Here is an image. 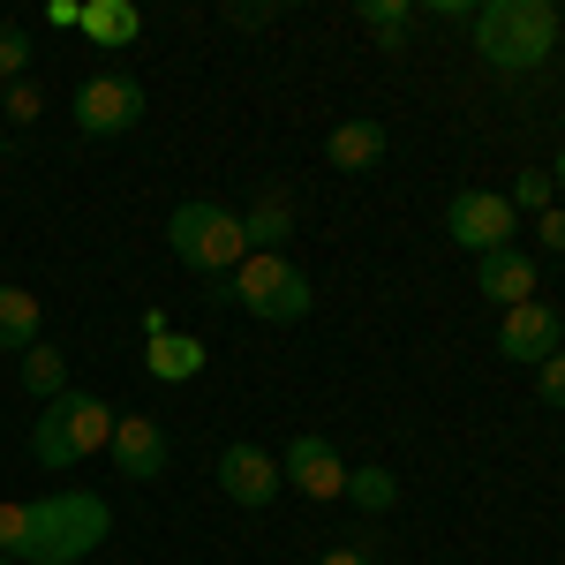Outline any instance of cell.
<instances>
[{"label":"cell","instance_id":"cell-1","mask_svg":"<svg viewBox=\"0 0 565 565\" xmlns=\"http://www.w3.org/2000/svg\"><path fill=\"white\" fill-rule=\"evenodd\" d=\"M114 535V505L98 490H45V498H23L15 505V535L0 558L15 565H84L98 543Z\"/></svg>","mask_w":565,"mask_h":565},{"label":"cell","instance_id":"cell-2","mask_svg":"<svg viewBox=\"0 0 565 565\" xmlns=\"http://www.w3.org/2000/svg\"><path fill=\"white\" fill-rule=\"evenodd\" d=\"M565 15L551 0H482L476 8V53L498 68V76H527L551 61Z\"/></svg>","mask_w":565,"mask_h":565},{"label":"cell","instance_id":"cell-3","mask_svg":"<svg viewBox=\"0 0 565 565\" xmlns=\"http://www.w3.org/2000/svg\"><path fill=\"white\" fill-rule=\"evenodd\" d=\"M114 407L98 399V392H61V399H45L39 423H31V460H39L45 476H68V468H84L90 452H106V437H114Z\"/></svg>","mask_w":565,"mask_h":565},{"label":"cell","instance_id":"cell-4","mask_svg":"<svg viewBox=\"0 0 565 565\" xmlns=\"http://www.w3.org/2000/svg\"><path fill=\"white\" fill-rule=\"evenodd\" d=\"M218 302L249 309L257 324H302L317 295H309V271L287 249H249L234 264V279H218Z\"/></svg>","mask_w":565,"mask_h":565},{"label":"cell","instance_id":"cell-5","mask_svg":"<svg viewBox=\"0 0 565 565\" xmlns=\"http://www.w3.org/2000/svg\"><path fill=\"white\" fill-rule=\"evenodd\" d=\"M167 242H174V257L189 264V271H204V279H234V264L249 257V242H242V212H226V204H212V196L174 204Z\"/></svg>","mask_w":565,"mask_h":565},{"label":"cell","instance_id":"cell-6","mask_svg":"<svg viewBox=\"0 0 565 565\" xmlns=\"http://www.w3.org/2000/svg\"><path fill=\"white\" fill-rule=\"evenodd\" d=\"M68 121H76L84 136H129L136 121H143V84H136V76H121V68H98V76H84V84H76Z\"/></svg>","mask_w":565,"mask_h":565},{"label":"cell","instance_id":"cell-7","mask_svg":"<svg viewBox=\"0 0 565 565\" xmlns=\"http://www.w3.org/2000/svg\"><path fill=\"white\" fill-rule=\"evenodd\" d=\"M445 234H452L468 257H498V249H513L521 212H513L498 189H460V196L445 204Z\"/></svg>","mask_w":565,"mask_h":565},{"label":"cell","instance_id":"cell-8","mask_svg":"<svg viewBox=\"0 0 565 565\" xmlns=\"http://www.w3.org/2000/svg\"><path fill=\"white\" fill-rule=\"evenodd\" d=\"M106 460L121 468V482H159V476H167V460H174L167 423H159V415H121L114 437H106Z\"/></svg>","mask_w":565,"mask_h":565},{"label":"cell","instance_id":"cell-9","mask_svg":"<svg viewBox=\"0 0 565 565\" xmlns=\"http://www.w3.org/2000/svg\"><path fill=\"white\" fill-rule=\"evenodd\" d=\"M218 490H226L242 513H264V505L287 490V476H279V460H271L264 445L242 437V445H226V452H218Z\"/></svg>","mask_w":565,"mask_h":565},{"label":"cell","instance_id":"cell-10","mask_svg":"<svg viewBox=\"0 0 565 565\" xmlns=\"http://www.w3.org/2000/svg\"><path fill=\"white\" fill-rule=\"evenodd\" d=\"M558 348H565V317L551 302H521V309L498 317V354L505 362H527L535 370V362H551Z\"/></svg>","mask_w":565,"mask_h":565},{"label":"cell","instance_id":"cell-11","mask_svg":"<svg viewBox=\"0 0 565 565\" xmlns=\"http://www.w3.org/2000/svg\"><path fill=\"white\" fill-rule=\"evenodd\" d=\"M279 476H287V490H302V498H340V490H348V460H340V445H332V437L302 430L295 445H287Z\"/></svg>","mask_w":565,"mask_h":565},{"label":"cell","instance_id":"cell-12","mask_svg":"<svg viewBox=\"0 0 565 565\" xmlns=\"http://www.w3.org/2000/svg\"><path fill=\"white\" fill-rule=\"evenodd\" d=\"M476 287H482V302L521 309V302H535V287H543V264L513 242V249H498V257H476Z\"/></svg>","mask_w":565,"mask_h":565},{"label":"cell","instance_id":"cell-13","mask_svg":"<svg viewBox=\"0 0 565 565\" xmlns=\"http://www.w3.org/2000/svg\"><path fill=\"white\" fill-rule=\"evenodd\" d=\"M242 242H249V249H279V242H295V189H287V181H264L257 196H249V212H242Z\"/></svg>","mask_w":565,"mask_h":565},{"label":"cell","instance_id":"cell-14","mask_svg":"<svg viewBox=\"0 0 565 565\" xmlns=\"http://www.w3.org/2000/svg\"><path fill=\"white\" fill-rule=\"evenodd\" d=\"M385 121H370V114H362V121H340V129L324 136V159H332V167H340V174H370V167H377V159H385Z\"/></svg>","mask_w":565,"mask_h":565},{"label":"cell","instance_id":"cell-15","mask_svg":"<svg viewBox=\"0 0 565 565\" xmlns=\"http://www.w3.org/2000/svg\"><path fill=\"white\" fill-rule=\"evenodd\" d=\"M98 53H121V45H136V31H143V8H129V0H84V23H76Z\"/></svg>","mask_w":565,"mask_h":565},{"label":"cell","instance_id":"cell-16","mask_svg":"<svg viewBox=\"0 0 565 565\" xmlns=\"http://www.w3.org/2000/svg\"><path fill=\"white\" fill-rule=\"evenodd\" d=\"M143 362H151L159 385H189V377L204 370V340H189V332H159V340L143 348Z\"/></svg>","mask_w":565,"mask_h":565},{"label":"cell","instance_id":"cell-17","mask_svg":"<svg viewBox=\"0 0 565 565\" xmlns=\"http://www.w3.org/2000/svg\"><path fill=\"white\" fill-rule=\"evenodd\" d=\"M39 295L31 287H0V348H15V354H31L39 348Z\"/></svg>","mask_w":565,"mask_h":565},{"label":"cell","instance_id":"cell-18","mask_svg":"<svg viewBox=\"0 0 565 565\" xmlns=\"http://www.w3.org/2000/svg\"><path fill=\"white\" fill-rule=\"evenodd\" d=\"M23 392H31V399H61V392H68V354L53 348V340H39V348L23 354Z\"/></svg>","mask_w":565,"mask_h":565},{"label":"cell","instance_id":"cell-19","mask_svg":"<svg viewBox=\"0 0 565 565\" xmlns=\"http://www.w3.org/2000/svg\"><path fill=\"white\" fill-rule=\"evenodd\" d=\"M348 505H362V513H392L399 505V476L392 468H348V490H340Z\"/></svg>","mask_w":565,"mask_h":565},{"label":"cell","instance_id":"cell-20","mask_svg":"<svg viewBox=\"0 0 565 565\" xmlns=\"http://www.w3.org/2000/svg\"><path fill=\"white\" fill-rule=\"evenodd\" d=\"M407 23H415V8H407V0H362V31L385 45V53L407 45Z\"/></svg>","mask_w":565,"mask_h":565},{"label":"cell","instance_id":"cell-21","mask_svg":"<svg viewBox=\"0 0 565 565\" xmlns=\"http://www.w3.org/2000/svg\"><path fill=\"white\" fill-rule=\"evenodd\" d=\"M505 204H513V212H551V204H558V189H551V174H543V167H527V174H513V189H505Z\"/></svg>","mask_w":565,"mask_h":565},{"label":"cell","instance_id":"cell-22","mask_svg":"<svg viewBox=\"0 0 565 565\" xmlns=\"http://www.w3.org/2000/svg\"><path fill=\"white\" fill-rule=\"evenodd\" d=\"M31 76V39L15 23H0V84H23Z\"/></svg>","mask_w":565,"mask_h":565},{"label":"cell","instance_id":"cell-23","mask_svg":"<svg viewBox=\"0 0 565 565\" xmlns=\"http://www.w3.org/2000/svg\"><path fill=\"white\" fill-rule=\"evenodd\" d=\"M39 106H45V90L31 84V76H23V84H8V90H0V114H8V121H39Z\"/></svg>","mask_w":565,"mask_h":565},{"label":"cell","instance_id":"cell-24","mask_svg":"<svg viewBox=\"0 0 565 565\" xmlns=\"http://www.w3.org/2000/svg\"><path fill=\"white\" fill-rule=\"evenodd\" d=\"M535 392H543V407H558L565 415V348L551 362H535Z\"/></svg>","mask_w":565,"mask_h":565},{"label":"cell","instance_id":"cell-25","mask_svg":"<svg viewBox=\"0 0 565 565\" xmlns=\"http://www.w3.org/2000/svg\"><path fill=\"white\" fill-rule=\"evenodd\" d=\"M271 15H279V8H271V0H249V8H242V0H234V8H226V23H234V31H264V23H271Z\"/></svg>","mask_w":565,"mask_h":565},{"label":"cell","instance_id":"cell-26","mask_svg":"<svg viewBox=\"0 0 565 565\" xmlns=\"http://www.w3.org/2000/svg\"><path fill=\"white\" fill-rule=\"evenodd\" d=\"M535 234H543V249H551V257H565V204H551V212L535 218Z\"/></svg>","mask_w":565,"mask_h":565},{"label":"cell","instance_id":"cell-27","mask_svg":"<svg viewBox=\"0 0 565 565\" xmlns=\"http://www.w3.org/2000/svg\"><path fill=\"white\" fill-rule=\"evenodd\" d=\"M45 23H53V31H76V23H84V0H45Z\"/></svg>","mask_w":565,"mask_h":565},{"label":"cell","instance_id":"cell-28","mask_svg":"<svg viewBox=\"0 0 565 565\" xmlns=\"http://www.w3.org/2000/svg\"><path fill=\"white\" fill-rule=\"evenodd\" d=\"M317 565H377V558H370V551H324Z\"/></svg>","mask_w":565,"mask_h":565},{"label":"cell","instance_id":"cell-29","mask_svg":"<svg viewBox=\"0 0 565 565\" xmlns=\"http://www.w3.org/2000/svg\"><path fill=\"white\" fill-rule=\"evenodd\" d=\"M551 189L565 196V143H558V159H551Z\"/></svg>","mask_w":565,"mask_h":565},{"label":"cell","instance_id":"cell-30","mask_svg":"<svg viewBox=\"0 0 565 565\" xmlns=\"http://www.w3.org/2000/svg\"><path fill=\"white\" fill-rule=\"evenodd\" d=\"M0 565H15V558H0Z\"/></svg>","mask_w":565,"mask_h":565},{"label":"cell","instance_id":"cell-31","mask_svg":"<svg viewBox=\"0 0 565 565\" xmlns=\"http://www.w3.org/2000/svg\"><path fill=\"white\" fill-rule=\"evenodd\" d=\"M558 565H565V558H558Z\"/></svg>","mask_w":565,"mask_h":565}]
</instances>
